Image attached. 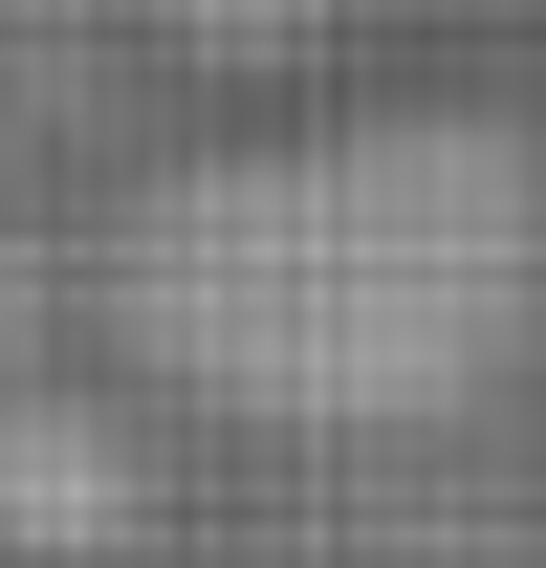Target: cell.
<instances>
[{
	"label": "cell",
	"instance_id": "obj_1",
	"mask_svg": "<svg viewBox=\"0 0 546 568\" xmlns=\"http://www.w3.org/2000/svg\"><path fill=\"white\" fill-rule=\"evenodd\" d=\"M132 394L241 437H437L546 351V153L503 110H306L132 175L88 241Z\"/></svg>",
	"mask_w": 546,
	"mask_h": 568
},
{
	"label": "cell",
	"instance_id": "obj_2",
	"mask_svg": "<svg viewBox=\"0 0 546 568\" xmlns=\"http://www.w3.org/2000/svg\"><path fill=\"white\" fill-rule=\"evenodd\" d=\"M132 416H88L67 372H0V568H88V547H132Z\"/></svg>",
	"mask_w": 546,
	"mask_h": 568
}]
</instances>
